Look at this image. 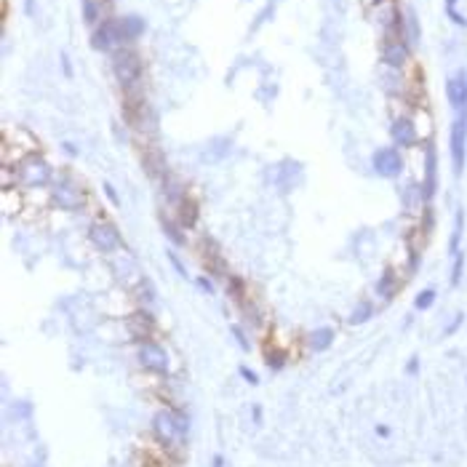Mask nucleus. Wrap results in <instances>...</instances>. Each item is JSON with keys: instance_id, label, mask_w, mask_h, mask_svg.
<instances>
[{"instance_id": "obj_46", "label": "nucleus", "mask_w": 467, "mask_h": 467, "mask_svg": "<svg viewBox=\"0 0 467 467\" xmlns=\"http://www.w3.org/2000/svg\"><path fill=\"white\" fill-rule=\"evenodd\" d=\"M457 3H460V0H446V8H457Z\"/></svg>"}, {"instance_id": "obj_20", "label": "nucleus", "mask_w": 467, "mask_h": 467, "mask_svg": "<svg viewBox=\"0 0 467 467\" xmlns=\"http://www.w3.org/2000/svg\"><path fill=\"white\" fill-rule=\"evenodd\" d=\"M161 230H163L166 241H169L174 249H187V246H190V235H187V230L182 227L174 216L161 214Z\"/></svg>"}, {"instance_id": "obj_17", "label": "nucleus", "mask_w": 467, "mask_h": 467, "mask_svg": "<svg viewBox=\"0 0 467 467\" xmlns=\"http://www.w3.org/2000/svg\"><path fill=\"white\" fill-rule=\"evenodd\" d=\"M400 286H403V281H400L396 267L393 265H385L382 273H379V278H377V284H374V291H377V296L382 302H393L398 296V291H400Z\"/></svg>"}, {"instance_id": "obj_45", "label": "nucleus", "mask_w": 467, "mask_h": 467, "mask_svg": "<svg viewBox=\"0 0 467 467\" xmlns=\"http://www.w3.org/2000/svg\"><path fill=\"white\" fill-rule=\"evenodd\" d=\"M214 467H224V457H222V454H216L214 457Z\"/></svg>"}, {"instance_id": "obj_2", "label": "nucleus", "mask_w": 467, "mask_h": 467, "mask_svg": "<svg viewBox=\"0 0 467 467\" xmlns=\"http://www.w3.org/2000/svg\"><path fill=\"white\" fill-rule=\"evenodd\" d=\"M109 57H112V75H115L118 86L123 88V94L137 91V86H140L144 75L142 54L134 46H120Z\"/></svg>"}, {"instance_id": "obj_25", "label": "nucleus", "mask_w": 467, "mask_h": 467, "mask_svg": "<svg viewBox=\"0 0 467 467\" xmlns=\"http://www.w3.org/2000/svg\"><path fill=\"white\" fill-rule=\"evenodd\" d=\"M288 360H291V353H288L286 348H278V345H267L265 348V366L270 371H284Z\"/></svg>"}, {"instance_id": "obj_40", "label": "nucleus", "mask_w": 467, "mask_h": 467, "mask_svg": "<svg viewBox=\"0 0 467 467\" xmlns=\"http://www.w3.org/2000/svg\"><path fill=\"white\" fill-rule=\"evenodd\" d=\"M406 374H409V377H417V374H420V356H411V358H409V363H406Z\"/></svg>"}, {"instance_id": "obj_10", "label": "nucleus", "mask_w": 467, "mask_h": 467, "mask_svg": "<svg viewBox=\"0 0 467 467\" xmlns=\"http://www.w3.org/2000/svg\"><path fill=\"white\" fill-rule=\"evenodd\" d=\"M198 249H201V262H203V273H209L212 278H219V281H227L230 278V267H227V259L219 249L212 235H203L198 241Z\"/></svg>"}, {"instance_id": "obj_5", "label": "nucleus", "mask_w": 467, "mask_h": 467, "mask_svg": "<svg viewBox=\"0 0 467 467\" xmlns=\"http://www.w3.org/2000/svg\"><path fill=\"white\" fill-rule=\"evenodd\" d=\"M88 241H91V246L97 249V252L102 254H115L120 252V249H126V241H123V235H120V230H118V224L108 219V216H97L91 224H88Z\"/></svg>"}, {"instance_id": "obj_38", "label": "nucleus", "mask_w": 467, "mask_h": 467, "mask_svg": "<svg viewBox=\"0 0 467 467\" xmlns=\"http://www.w3.org/2000/svg\"><path fill=\"white\" fill-rule=\"evenodd\" d=\"M238 374H241V379H246L252 388L254 385H259V374H256V371H252L249 366H241V368H238Z\"/></svg>"}, {"instance_id": "obj_6", "label": "nucleus", "mask_w": 467, "mask_h": 467, "mask_svg": "<svg viewBox=\"0 0 467 467\" xmlns=\"http://www.w3.org/2000/svg\"><path fill=\"white\" fill-rule=\"evenodd\" d=\"M371 169H374V174L382 177V180H400L403 171H406L403 150H398L396 144L374 150V155H371Z\"/></svg>"}, {"instance_id": "obj_43", "label": "nucleus", "mask_w": 467, "mask_h": 467, "mask_svg": "<svg viewBox=\"0 0 467 467\" xmlns=\"http://www.w3.org/2000/svg\"><path fill=\"white\" fill-rule=\"evenodd\" d=\"M377 435L379 438H390V428L388 425H377Z\"/></svg>"}, {"instance_id": "obj_18", "label": "nucleus", "mask_w": 467, "mask_h": 467, "mask_svg": "<svg viewBox=\"0 0 467 467\" xmlns=\"http://www.w3.org/2000/svg\"><path fill=\"white\" fill-rule=\"evenodd\" d=\"M174 219L180 222L187 233H192L198 227V222H201V203H198V198L195 195H187L180 206L174 209Z\"/></svg>"}, {"instance_id": "obj_19", "label": "nucleus", "mask_w": 467, "mask_h": 467, "mask_svg": "<svg viewBox=\"0 0 467 467\" xmlns=\"http://www.w3.org/2000/svg\"><path fill=\"white\" fill-rule=\"evenodd\" d=\"M142 166L150 180L163 182L169 174H171V171H169V163H166V158H163V152H161V150H155V147L144 150Z\"/></svg>"}, {"instance_id": "obj_28", "label": "nucleus", "mask_w": 467, "mask_h": 467, "mask_svg": "<svg viewBox=\"0 0 467 467\" xmlns=\"http://www.w3.org/2000/svg\"><path fill=\"white\" fill-rule=\"evenodd\" d=\"M374 313H377V307H374V302H371V299H358V305H356V307H353V313L348 316V324L350 326L368 324V321L374 318Z\"/></svg>"}, {"instance_id": "obj_3", "label": "nucleus", "mask_w": 467, "mask_h": 467, "mask_svg": "<svg viewBox=\"0 0 467 467\" xmlns=\"http://www.w3.org/2000/svg\"><path fill=\"white\" fill-rule=\"evenodd\" d=\"M11 169H14V180L19 182L22 187H30V190H36V187H48V184H54V169H51V163L40 155V152H25L16 163H11Z\"/></svg>"}, {"instance_id": "obj_24", "label": "nucleus", "mask_w": 467, "mask_h": 467, "mask_svg": "<svg viewBox=\"0 0 467 467\" xmlns=\"http://www.w3.org/2000/svg\"><path fill=\"white\" fill-rule=\"evenodd\" d=\"M462 238H465V209L457 206V212H454V227H451V238H449V256L462 252Z\"/></svg>"}, {"instance_id": "obj_8", "label": "nucleus", "mask_w": 467, "mask_h": 467, "mask_svg": "<svg viewBox=\"0 0 467 467\" xmlns=\"http://www.w3.org/2000/svg\"><path fill=\"white\" fill-rule=\"evenodd\" d=\"M449 155H451L454 177H462L467 161V112H460L451 120V129H449Z\"/></svg>"}, {"instance_id": "obj_21", "label": "nucleus", "mask_w": 467, "mask_h": 467, "mask_svg": "<svg viewBox=\"0 0 467 467\" xmlns=\"http://www.w3.org/2000/svg\"><path fill=\"white\" fill-rule=\"evenodd\" d=\"M334 339H337V331L331 326H318L305 337V345L310 353H326L334 345Z\"/></svg>"}, {"instance_id": "obj_16", "label": "nucleus", "mask_w": 467, "mask_h": 467, "mask_svg": "<svg viewBox=\"0 0 467 467\" xmlns=\"http://www.w3.org/2000/svg\"><path fill=\"white\" fill-rule=\"evenodd\" d=\"M91 46L97 51H108L112 54L115 48H120V40H118V30H115V16L105 19L102 25H97L91 30Z\"/></svg>"}, {"instance_id": "obj_31", "label": "nucleus", "mask_w": 467, "mask_h": 467, "mask_svg": "<svg viewBox=\"0 0 467 467\" xmlns=\"http://www.w3.org/2000/svg\"><path fill=\"white\" fill-rule=\"evenodd\" d=\"M238 310H241L244 321H246L249 326H256V328H259V326H265V316H262V310L256 307V302H254V299H246Z\"/></svg>"}, {"instance_id": "obj_4", "label": "nucleus", "mask_w": 467, "mask_h": 467, "mask_svg": "<svg viewBox=\"0 0 467 467\" xmlns=\"http://www.w3.org/2000/svg\"><path fill=\"white\" fill-rule=\"evenodd\" d=\"M48 203L65 214H80L88 203V192L83 190V184L72 180L70 174H62L57 177L51 184V192H48Z\"/></svg>"}, {"instance_id": "obj_26", "label": "nucleus", "mask_w": 467, "mask_h": 467, "mask_svg": "<svg viewBox=\"0 0 467 467\" xmlns=\"http://www.w3.org/2000/svg\"><path fill=\"white\" fill-rule=\"evenodd\" d=\"M134 299L140 302V307H152L155 305V299H158V291H155V284L147 278V275H142L140 281H137V286H134Z\"/></svg>"}, {"instance_id": "obj_41", "label": "nucleus", "mask_w": 467, "mask_h": 467, "mask_svg": "<svg viewBox=\"0 0 467 467\" xmlns=\"http://www.w3.org/2000/svg\"><path fill=\"white\" fill-rule=\"evenodd\" d=\"M62 70H65V75H67V78H72V65H70V57H67V54H62Z\"/></svg>"}, {"instance_id": "obj_23", "label": "nucleus", "mask_w": 467, "mask_h": 467, "mask_svg": "<svg viewBox=\"0 0 467 467\" xmlns=\"http://www.w3.org/2000/svg\"><path fill=\"white\" fill-rule=\"evenodd\" d=\"M224 288H227V299H233L235 307H241L246 299H252L249 296V284L241 275H235V273H230V278L224 281Z\"/></svg>"}, {"instance_id": "obj_15", "label": "nucleus", "mask_w": 467, "mask_h": 467, "mask_svg": "<svg viewBox=\"0 0 467 467\" xmlns=\"http://www.w3.org/2000/svg\"><path fill=\"white\" fill-rule=\"evenodd\" d=\"M446 102L457 115L467 112V70H457L446 80Z\"/></svg>"}, {"instance_id": "obj_9", "label": "nucleus", "mask_w": 467, "mask_h": 467, "mask_svg": "<svg viewBox=\"0 0 467 467\" xmlns=\"http://www.w3.org/2000/svg\"><path fill=\"white\" fill-rule=\"evenodd\" d=\"M137 360H140V366H142L144 371H150V374H155V377H166V374L171 371L169 350H166L161 342H155V339L140 342V345H137Z\"/></svg>"}, {"instance_id": "obj_35", "label": "nucleus", "mask_w": 467, "mask_h": 467, "mask_svg": "<svg viewBox=\"0 0 467 467\" xmlns=\"http://www.w3.org/2000/svg\"><path fill=\"white\" fill-rule=\"evenodd\" d=\"M462 324H465V313H457V316L451 318V324L443 328V337H454V334L462 328Z\"/></svg>"}, {"instance_id": "obj_36", "label": "nucleus", "mask_w": 467, "mask_h": 467, "mask_svg": "<svg viewBox=\"0 0 467 467\" xmlns=\"http://www.w3.org/2000/svg\"><path fill=\"white\" fill-rule=\"evenodd\" d=\"M166 256H169V262H171V267L177 270V275H180V278H187V267L182 265L180 254L174 252V249H169V252H166Z\"/></svg>"}, {"instance_id": "obj_37", "label": "nucleus", "mask_w": 467, "mask_h": 467, "mask_svg": "<svg viewBox=\"0 0 467 467\" xmlns=\"http://www.w3.org/2000/svg\"><path fill=\"white\" fill-rule=\"evenodd\" d=\"M446 16L457 25V27H462V30H467V16L465 14H460L457 8H446Z\"/></svg>"}, {"instance_id": "obj_11", "label": "nucleus", "mask_w": 467, "mask_h": 467, "mask_svg": "<svg viewBox=\"0 0 467 467\" xmlns=\"http://www.w3.org/2000/svg\"><path fill=\"white\" fill-rule=\"evenodd\" d=\"M425 152H422V192H425V203L432 206L435 195H438V150L432 140L422 142Z\"/></svg>"}, {"instance_id": "obj_12", "label": "nucleus", "mask_w": 467, "mask_h": 467, "mask_svg": "<svg viewBox=\"0 0 467 467\" xmlns=\"http://www.w3.org/2000/svg\"><path fill=\"white\" fill-rule=\"evenodd\" d=\"M126 331H129V337H131L137 345H140V342L155 339V334H158V321H155L152 310L137 307V310L126 318Z\"/></svg>"}, {"instance_id": "obj_27", "label": "nucleus", "mask_w": 467, "mask_h": 467, "mask_svg": "<svg viewBox=\"0 0 467 467\" xmlns=\"http://www.w3.org/2000/svg\"><path fill=\"white\" fill-rule=\"evenodd\" d=\"M420 222H417V238L422 241V244H428L432 238V233H435V209L432 206H425L422 212H420Z\"/></svg>"}, {"instance_id": "obj_44", "label": "nucleus", "mask_w": 467, "mask_h": 467, "mask_svg": "<svg viewBox=\"0 0 467 467\" xmlns=\"http://www.w3.org/2000/svg\"><path fill=\"white\" fill-rule=\"evenodd\" d=\"M65 150H67L70 155H78V147H75V144H72V142H65Z\"/></svg>"}, {"instance_id": "obj_13", "label": "nucleus", "mask_w": 467, "mask_h": 467, "mask_svg": "<svg viewBox=\"0 0 467 467\" xmlns=\"http://www.w3.org/2000/svg\"><path fill=\"white\" fill-rule=\"evenodd\" d=\"M390 140H393V144H396L398 150H414L417 144L422 142L414 118H409V115H398V118H393V123H390Z\"/></svg>"}, {"instance_id": "obj_22", "label": "nucleus", "mask_w": 467, "mask_h": 467, "mask_svg": "<svg viewBox=\"0 0 467 467\" xmlns=\"http://www.w3.org/2000/svg\"><path fill=\"white\" fill-rule=\"evenodd\" d=\"M414 235L417 233H411L406 238V275L409 278H414L420 273V267H422V249H425V244L420 238H414Z\"/></svg>"}, {"instance_id": "obj_39", "label": "nucleus", "mask_w": 467, "mask_h": 467, "mask_svg": "<svg viewBox=\"0 0 467 467\" xmlns=\"http://www.w3.org/2000/svg\"><path fill=\"white\" fill-rule=\"evenodd\" d=\"M102 190H105V195H108L109 203H112V206L118 209V206H120V198H118V190H115V187H112L109 182H105V184H102Z\"/></svg>"}, {"instance_id": "obj_33", "label": "nucleus", "mask_w": 467, "mask_h": 467, "mask_svg": "<svg viewBox=\"0 0 467 467\" xmlns=\"http://www.w3.org/2000/svg\"><path fill=\"white\" fill-rule=\"evenodd\" d=\"M230 334L238 339V348L244 350V353H252V342H249V334L244 331V326L241 324H230Z\"/></svg>"}, {"instance_id": "obj_34", "label": "nucleus", "mask_w": 467, "mask_h": 467, "mask_svg": "<svg viewBox=\"0 0 467 467\" xmlns=\"http://www.w3.org/2000/svg\"><path fill=\"white\" fill-rule=\"evenodd\" d=\"M195 284H198V288H201L203 294H216L214 278H212L209 273H203V275H198V278H195Z\"/></svg>"}, {"instance_id": "obj_32", "label": "nucleus", "mask_w": 467, "mask_h": 467, "mask_svg": "<svg viewBox=\"0 0 467 467\" xmlns=\"http://www.w3.org/2000/svg\"><path fill=\"white\" fill-rule=\"evenodd\" d=\"M435 299H438V291H435V288H422V291L414 296V310H420V313L431 310L432 305H435Z\"/></svg>"}, {"instance_id": "obj_42", "label": "nucleus", "mask_w": 467, "mask_h": 467, "mask_svg": "<svg viewBox=\"0 0 467 467\" xmlns=\"http://www.w3.org/2000/svg\"><path fill=\"white\" fill-rule=\"evenodd\" d=\"M252 417L256 425H262V409L259 406H252Z\"/></svg>"}, {"instance_id": "obj_30", "label": "nucleus", "mask_w": 467, "mask_h": 467, "mask_svg": "<svg viewBox=\"0 0 467 467\" xmlns=\"http://www.w3.org/2000/svg\"><path fill=\"white\" fill-rule=\"evenodd\" d=\"M406 14V40L411 43V48L422 40V27H420V16H417V11L414 8H406L403 11Z\"/></svg>"}, {"instance_id": "obj_14", "label": "nucleus", "mask_w": 467, "mask_h": 467, "mask_svg": "<svg viewBox=\"0 0 467 467\" xmlns=\"http://www.w3.org/2000/svg\"><path fill=\"white\" fill-rule=\"evenodd\" d=\"M115 30H118V40L120 46H134L147 30V22L137 14H126V16H115Z\"/></svg>"}, {"instance_id": "obj_47", "label": "nucleus", "mask_w": 467, "mask_h": 467, "mask_svg": "<svg viewBox=\"0 0 467 467\" xmlns=\"http://www.w3.org/2000/svg\"><path fill=\"white\" fill-rule=\"evenodd\" d=\"M371 3H377V5H382V3H390V0H371Z\"/></svg>"}, {"instance_id": "obj_29", "label": "nucleus", "mask_w": 467, "mask_h": 467, "mask_svg": "<svg viewBox=\"0 0 467 467\" xmlns=\"http://www.w3.org/2000/svg\"><path fill=\"white\" fill-rule=\"evenodd\" d=\"M465 265H467L465 249L451 256V273H449V286L451 288L462 286V278H465Z\"/></svg>"}, {"instance_id": "obj_1", "label": "nucleus", "mask_w": 467, "mask_h": 467, "mask_svg": "<svg viewBox=\"0 0 467 467\" xmlns=\"http://www.w3.org/2000/svg\"><path fill=\"white\" fill-rule=\"evenodd\" d=\"M187 432H190V417H187L184 409H161L152 417V435H155V441L166 451H171V454L182 451V446L187 441Z\"/></svg>"}, {"instance_id": "obj_7", "label": "nucleus", "mask_w": 467, "mask_h": 467, "mask_svg": "<svg viewBox=\"0 0 467 467\" xmlns=\"http://www.w3.org/2000/svg\"><path fill=\"white\" fill-rule=\"evenodd\" d=\"M411 43L400 36H385L382 37V46H379V57H382V65L390 72H403L411 62Z\"/></svg>"}]
</instances>
